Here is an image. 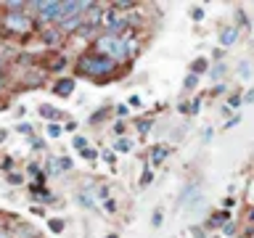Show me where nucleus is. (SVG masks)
I'll use <instances>...</instances> for the list:
<instances>
[{"label": "nucleus", "mask_w": 254, "mask_h": 238, "mask_svg": "<svg viewBox=\"0 0 254 238\" xmlns=\"http://www.w3.org/2000/svg\"><path fill=\"white\" fill-rule=\"evenodd\" d=\"M164 156H167V148H164V146H156V148H154V159H156V162H162Z\"/></svg>", "instance_id": "ddd939ff"}, {"label": "nucleus", "mask_w": 254, "mask_h": 238, "mask_svg": "<svg viewBox=\"0 0 254 238\" xmlns=\"http://www.w3.org/2000/svg\"><path fill=\"white\" fill-rule=\"evenodd\" d=\"M236 40H238V29H236V27H225V29L220 32V43L225 45V48H230Z\"/></svg>", "instance_id": "423d86ee"}, {"label": "nucleus", "mask_w": 254, "mask_h": 238, "mask_svg": "<svg viewBox=\"0 0 254 238\" xmlns=\"http://www.w3.org/2000/svg\"><path fill=\"white\" fill-rule=\"evenodd\" d=\"M29 5L40 13L43 21H59L61 16V0H37V3H29Z\"/></svg>", "instance_id": "7ed1b4c3"}, {"label": "nucleus", "mask_w": 254, "mask_h": 238, "mask_svg": "<svg viewBox=\"0 0 254 238\" xmlns=\"http://www.w3.org/2000/svg\"><path fill=\"white\" fill-rule=\"evenodd\" d=\"M222 74H225V66H222V63H220V66H214V77H222Z\"/></svg>", "instance_id": "4be33fe9"}, {"label": "nucleus", "mask_w": 254, "mask_h": 238, "mask_svg": "<svg viewBox=\"0 0 254 238\" xmlns=\"http://www.w3.org/2000/svg\"><path fill=\"white\" fill-rule=\"evenodd\" d=\"M148 127H151V119H140V122H138V130H140V132H146Z\"/></svg>", "instance_id": "a211bd4d"}, {"label": "nucleus", "mask_w": 254, "mask_h": 238, "mask_svg": "<svg viewBox=\"0 0 254 238\" xmlns=\"http://www.w3.org/2000/svg\"><path fill=\"white\" fill-rule=\"evenodd\" d=\"M56 37H59L56 32H45V40H48V43H56Z\"/></svg>", "instance_id": "412c9836"}, {"label": "nucleus", "mask_w": 254, "mask_h": 238, "mask_svg": "<svg viewBox=\"0 0 254 238\" xmlns=\"http://www.w3.org/2000/svg\"><path fill=\"white\" fill-rule=\"evenodd\" d=\"M206 66H209V61H206L204 59V56H198V59L193 61V63H190V74H204V71H206Z\"/></svg>", "instance_id": "6e6552de"}, {"label": "nucleus", "mask_w": 254, "mask_h": 238, "mask_svg": "<svg viewBox=\"0 0 254 238\" xmlns=\"http://www.w3.org/2000/svg\"><path fill=\"white\" fill-rule=\"evenodd\" d=\"M19 130H21L24 135H29V132H32V127H29V124H19Z\"/></svg>", "instance_id": "b1692460"}, {"label": "nucleus", "mask_w": 254, "mask_h": 238, "mask_svg": "<svg viewBox=\"0 0 254 238\" xmlns=\"http://www.w3.org/2000/svg\"><path fill=\"white\" fill-rule=\"evenodd\" d=\"M117 151H122V154L132 151V140H130V138H119V140H117Z\"/></svg>", "instance_id": "9d476101"}, {"label": "nucleus", "mask_w": 254, "mask_h": 238, "mask_svg": "<svg viewBox=\"0 0 254 238\" xmlns=\"http://www.w3.org/2000/svg\"><path fill=\"white\" fill-rule=\"evenodd\" d=\"M151 180H154V172H151V170H146V172H143V178H140V185L146 188V185H148Z\"/></svg>", "instance_id": "2eb2a0df"}, {"label": "nucleus", "mask_w": 254, "mask_h": 238, "mask_svg": "<svg viewBox=\"0 0 254 238\" xmlns=\"http://www.w3.org/2000/svg\"><path fill=\"white\" fill-rule=\"evenodd\" d=\"M228 220H230V214H228V212H217V214H214V217H212L209 222H206V228H217V225H225Z\"/></svg>", "instance_id": "1a4fd4ad"}, {"label": "nucleus", "mask_w": 254, "mask_h": 238, "mask_svg": "<svg viewBox=\"0 0 254 238\" xmlns=\"http://www.w3.org/2000/svg\"><path fill=\"white\" fill-rule=\"evenodd\" d=\"M77 66L82 74L103 77V74H111V71H114V61L106 59V56H101V53H85V56H79Z\"/></svg>", "instance_id": "f257e3e1"}, {"label": "nucleus", "mask_w": 254, "mask_h": 238, "mask_svg": "<svg viewBox=\"0 0 254 238\" xmlns=\"http://www.w3.org/2000/svg\"><path fill=\"white\" fill-rule=\"evenodd\" d=\"M71 90H74V79H71V77L59 79V82H56V87H53V93H56V95H61V98H69Z\"/></svg>", "instance_id": "39448f33"}, {"label": "nucleus", "mask_w": 254, "mask_h": 238, "mask_svg": "<svg viewBox=\"0 0 254 238\" xmlns=\"http://www.w3.org/2000/svg\"><path fill=\"white\" fill-rule=\"evenodd\" d=\"M3 85H5V82H3V77H0V90H3Z\"/></svg>", "instance_id": "a878e982"}, {"label": "nucleus", "mask_w": 254, "mask_h": 238, "mask_svg": "<svg viewBox=\"0 0 254 238\" xmlns=\"http://www.w3.org/2000/svg\"><path fill=\"white\" fill-rule=\"evenodd\" d=\"M0 69H3V61H0Z\"/></svg>", "instance_id": "c85d7f7f"}, {"label": "nucleus", "mask_w": 254, "mask_h": 238, "mask_svg": "<svg viewBox=\"0 0 254 238\" xmlns=\"http://www.w3.org/2000/svg\"><path fill=\"white\" fill-rule=\"evenodd\" d=\"M246 74H249V63L244 61V63H241V77H246Z\"/></svg>", "instance_id": "5701e85b"}, {"label": "nucleus", "mask_w": 254, "mask_h": 238, "mask_svg": "<svg viewBox=\"0 0 254 238\" xmlns=\"http://www.w3.org/2000/svg\"><path fill=\"white\" fill-rule=\"evenodd\" d=\"M3 27L5 29H11V32H29L32 29V19L24 11H19V13H11V11H5V16H3Z\"/></svg>", "instance_id": "20e7f679"}, {"label": "nucleus", "mask_w": 254, "mask_h": 238, "mask_svg": "<svg viewBox=\"0 0 254 238\" xmlns=\"http://www.w3.org/2000/svg\"><path fill=\"white\" fill-rule=\"evenodd\" d=\"M246 101H249V103H254V90H249V93H246Z\"/></svg>", "instance_id": "393cba45"}, {"label": "nucleus", "mask_w": 254, "mask_h": 238, "mask_svg": "<svg viewBox=\"0 0 254 238\" xmlns=\"http://www.w3.org/2000/svg\"><path fill=\"white\" fill-rule=\"evenodd\" d=\"M196 82H198V77H196V74H188V77H186V90H193Z\"/></svg>", "instance_id": "f8f14e48"}, {"label": "nucleus", "mask_w": 254, "mask_h": 238, "mask_svg": "<svg viewBox=\"0 0 254 238\" xmlns=\"http://www.w3.org/2000/svg\"><path fill=\"white\" fill-rule=\"evenodd\" d=\"M8 182H13V185H19V182H21V178H19L16 172H8Z\"/></svg>", "instance_id": "6ab92c4d"}, {"label": "nucleus", "mask_w": 254, "mask_h": 238, "mask_svg": "<svg viewBox=\"0 0 254 238\" xmlns=\"http://www.w3.org/2000/svg\"><path fill=\"white\" fill-rule=\"evenodd\" d=\"M48 135H51V138H59V135H61V127L56 124V122H53V124H48Z\"/></svg>", "instance_id": "4468645a"}, {"label": "nucleus", "mask_w": 254, "mask_h": 238, "mask_svg": "<svg viewBox=\"0 0 254 238\" xmlns=\"http://www.w3.org/2000/svg\"><path fill=\"white\" fill-rule=\"evenodd\" d=\"M82 159H90V162H93V159H95V151H93V148H85V151H82Z\"/></svg>", "instance_id": "aec40b11"}, {"label": "nucleus", "mask_w": 254, "mask_h": 238, "mask_svg": "<svg viewBox=\"0 0 254 238\" xmlns=\"http://www.w3.org/2000/svg\"><path fill=\"white\" fill-rule=\"evenodd\" d=\"M79 201H82L85 206H90V209L95 206V204H93V198H90V193H82V196H79Z\"/></svg>", "instance_id": "f3484780"}, {"label": "nucleus", "mask_w": 254, "mask_h": 238, "mask_svg": "<svg viewBox=\"0 0 254 238\" xmlns=\"http://www.w3.org/2000/svg\"><path fill=\"white\" fill-rule=\"evenodd\" d=\"M40 117L51 119V124H53V122H59V119H61V111L53 109V106H45V103H43V106H40Z\"/></svg>", "instance_id": "0eeeda50"}, {"label": "nucleus", "mask_w": 254, "mask_h": 238, "mask_svg": "<svg viewBox=\"0 0 254 238\" xmlns=\"http://www.w3.org/2000/svg\"><path fill=\"white\" fill-rule=\"evenodd\" d=\"M249 217H252V220H254V209H252V214H249Z\"/></svg>", "instance_id": "bb28decb"}, {"label": "nucleus", "mask_w": 254, "mask_h": 238, "mask_svg": "<svg viewBox=\"0 0 254 238\" xmlns=\"http://www.w3.org/2000/svg\"><path fill=\"white\" fill-rule=\"evenodd\" d=\"M95 48H98L101 56H106V59H111L114 63L130 56V48H127V43H125L122 37H114V35L98 37V40H95Z\"/></svg>", "instance_id": "f03ea898"}, {"label": "nucleus", "mask_w": 254, "mask_h": 238, "mask_svg": "<svg viewBox=\"0 0 254 238\" xmlns=\"http://www.w3.org/2000/svg\"><path fill=\"white\" fill-rule=\"evenodd\" d=\"M48 228H51L53 233H61V230H64V220H51V222H48Z\"/></svg>", "instance_id": "9b49d317"}, {"label": "nucleus", "mask_w": 254, "mask_h": 238, "mask_svg": "<svg viewBox=\"0 0 254 238\" xmlns=\"http://www.w3.org/2000/svg\"><path fill=\"white\" fill-rule=\"evenodd\" d=\"M74 148H79V151H85V148H87V140L82 138V135H77V138H74Z\"/></svg>", "instance_id": "dca6fc26"}, {"label": "nucleus", "mask_w": 254, "mask_h": 238, "mask_svg": "<svg viewBox=\"0 0 254 238\" xmlns=\"http://www.w3.org/2000/svg\"><path fill=\"white\" fill-rule=\"evenodd\" d=\"M106 238H117V236H114V233H111V236H106Z\"/></svg>", "instance_id": "cd10ccee"}]
</instances>
